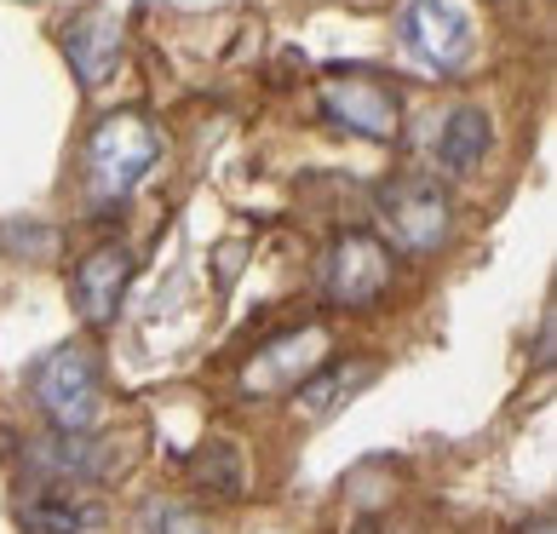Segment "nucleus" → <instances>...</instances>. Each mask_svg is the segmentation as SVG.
Wrapping results in <instances>:
<instances>
[{
	"label": "nucleus",
	"instance_id": "obj_1",
	"mask_svg": "<svg viewBox=\"0 0 557 534\" xmlns=\"http://www.w3.org/2000/svg\"><path fill=\"white\" fill-rule=\"evenodd\" d=\"M161 161V127L144 110H110L87 138V190L98 201L133 196Z\"/></svg>",
	"mask_w": 557,
	"mask_h": 534
},
{
	"label": "nucleus",
	"instance_id": "obj_2",
	"mask_svg": "<svg viewBox=\"0 0 557 534\" xmlns=\"http://www.w3.org/2000/svg\"><path fill=\"white\" fill-rule=\"evenodd\" d=\"M374 213L385 224V236L397 241L403 253H437L448 241V224H454V208H448V190L425 173H385L374 190Z\"/></svg>",
	"mask_w": 557,
	"mask_h": 534
},
{
	"label": "nucleus",
	"instance_id": "obj_3",
	"mask_svg": "<svg viewBox=\"0 0 557 534\" xmlns=\"http://www.w3.org/2000/svg\"><path fill=\"white\" fill-rule=\"evenodd\" d=\"M29 392L40 402V414H47L52 431H92L98 425V408H104V392H98V362L87 345H52L47 357L35 362V374H29Z\"/></svg>",
	"mask_w": 557,
	"mask_h": 534
},
{
	"label": "nucleus",
	"instance_id": "obj_4",
	"mask_svg": "<svg viewBox=\"0 0 557 534\" xmlns=\"http://www.w3.org/2000/svg\"><path fill=\"white\" fill-rule=\"evenodd\" d=\"M12 511L29 534H87L104 523V500H98L87 477H70V471H52L35 460L12 488Z\"/></svg>",
	"mask_w": 557,
	"mask_h": 534
},
{
	"label": "nucleus",
	"instance_id": "obj_5",
	"mask_svg": "<svg viewBox=\"0 0 557 534\" xmlns=\"http://www.w3.org/2000/svg\"><path fill=\"white\" fill-rule=\"evenodd\" d=\"M322 115L334 127L357 133V138H374V144H397L403 138V98L385 87L380 75H362V70H339L322 80Z\"/></svg>",
	"mask_w": 557,
	"mask_h": 534
},
{
	"label": "nucleus",
	"instance_id": "obj_6",
	"mask_svg": "<svg viewBox=\"0 0 557 534\" xmlns=\"http://www.w3.org/2000/svg\"><path fill=\"white\" fill-rule=\"evenodd\" d=\"M322 357H327V327H317V322L287 327V334H276L271 345H259V351L242 362L236 385H242V397H253V402L299 392V385L322 368Z\"/></svg>",
	"mask_w": 557,
	"mask_h": 534
},
{
	"label": "nucleus",
	"instance_id": "obj_7",
	"mask_svg": "<svg viewBox=\"0 0 557 534\" xmlns=\"http://www.w3.org/2000/svg\"><path fill=\"white\" fill-rule=\"evenodd\" d=\"M391 248L380 236H368V231H339L334 236V248H327L322 259V294L334 299V305H368V299H380L385 287H391Z\"/></svg>",
	"mask_w": 557,
	"mask_h": 534
},
{
	"label": "nucleus",
	"instance_id": "obj_8",
	"mask_svg": "<svg viewBox=\"0 0 557 534\" xmlns=\"http://www.w3.org/2000/svg\"><path fill=\"white\" fill-rule=\"evenodd\" d=\"M403 47L437 75H460L471 64V17L454 0H408L403 7Z\"/></svg>",
	"mask_w": 557,
	"mask_h": 534
},
{
	"label": "nucleus",
	"instance_id": "obj_9",
	"mask_svg": "<svg viewBox=\"0 0 557 534\" xmlns=\"http://www.w3.org/2000/svg\"><path fill=\"white\" fill-rule=\"evenodd\" d=\"M127 282H133V253L121 248V241H98V248L75 264V276H70V294H75L81 322H92V327L115 322Z\"/></svg>",
	"mask_w": 557,
	"mask_h": 534
},
{
	"label": "nucleus",
	"instance_id": "obj_10",
	"mask_svg": "<svg viewBox=\"0 0 557 534\" xmlns=\"http://www.w3.org/2000/svg\"><path fill=\"white\" fill-rule=\"evenodd\" d=\"M58 47H64L81 87H104L121 64V24L110 12H75L58 35Z\"/></svg>",
	"mask_w": 557,
	"mask_h": 534
},
{
	"label": "nucleus",
	"instance_id": "obj_11",
	"mask_svg": "<svg viewBox=\"0 0 557 534\" xmlns=\"http://www.w3.org/2000/svg\"><path fill=\"white\" fill-rule=\"evenodd\" d=\"M374 374H380V368L368 362V357L322 362L317 374H311V380H305L299 392H294V408H299L305 420H327V414H339V408H345L350 397H357L362 385H374Z\"/></svg>",
	"mask_w": 557,
	"mask_h": 534
},
{
	"label": "nucleus",
	"instance_id": "obj_12",
	"mask_svg": "<svg viewBox=\"0 0 557 534\" xmlns=\"http://www.w3.org/2000/svg\"><path fill=\"white\" fill-rule=\"evenodd\" d=\"M488 150H494V121L478 104H454L443 115V133H437V161L454 178H466V173L483 167Z\"/></svg>",
	"mask_w": 557,
	"mask_h": 534
},
{
	"label": "nucleus",
	"instance_id": "obj_13",
	"mask_svg": "<svg viewBox=\"0 0 557 534\" xmlns=\"http://www.w3.org/2000/svg\"><path fill=\"white\" fill-rule=\"evenodd\" d=\"M190 488L213 500H242L247 495V460L236 443H201L190 455Z\"/></svg>",
	"mask_w": 557,
	"mask_h": 534
},
{
	"label": "nucleus",
	"instance_id": "obj_14",
	"mask_svg": "<svg viewBox=\"0 0 557 534\" xmlns=\"http://www.w3.org/2000/svg\"><path fill=\"white\" fill-rule=\"evenodd\" d=\"M144 534H213L208 518L184 500H150L144 506Z\"/></svg>",
	"mask_w": 557,
	"mask_h": 534
},
{
	"label": "nucleus",
	"instance_id": "obj_15",
	"mask_svg": "<svg viewBox=\"0 0 557 534\" xmlns=\"http://www.w3.org/2000/svg\"><path fill=\"white\" fill-rule=\"evenodd\" d=\"M518 534H557V523H552V518H529Z\"/></svg>",
	"mask_w": 557,
	"mask_h": 534
},
{
	"label": "nucleus",
	"instance_id": "obj_16",
	"mask_svg": "<svg viewBox=\"0 0 557 534\" xmlns=\"http://www.w3.org/2000/svg\"><path fill=\"white\" fill-rule=\"evenodd\" d=\"M357 534H385V529H380V523H362V529H357Z\"/></svg>",
	"mask_w": 557,
	"mask_h": 534
}]
</instances>
